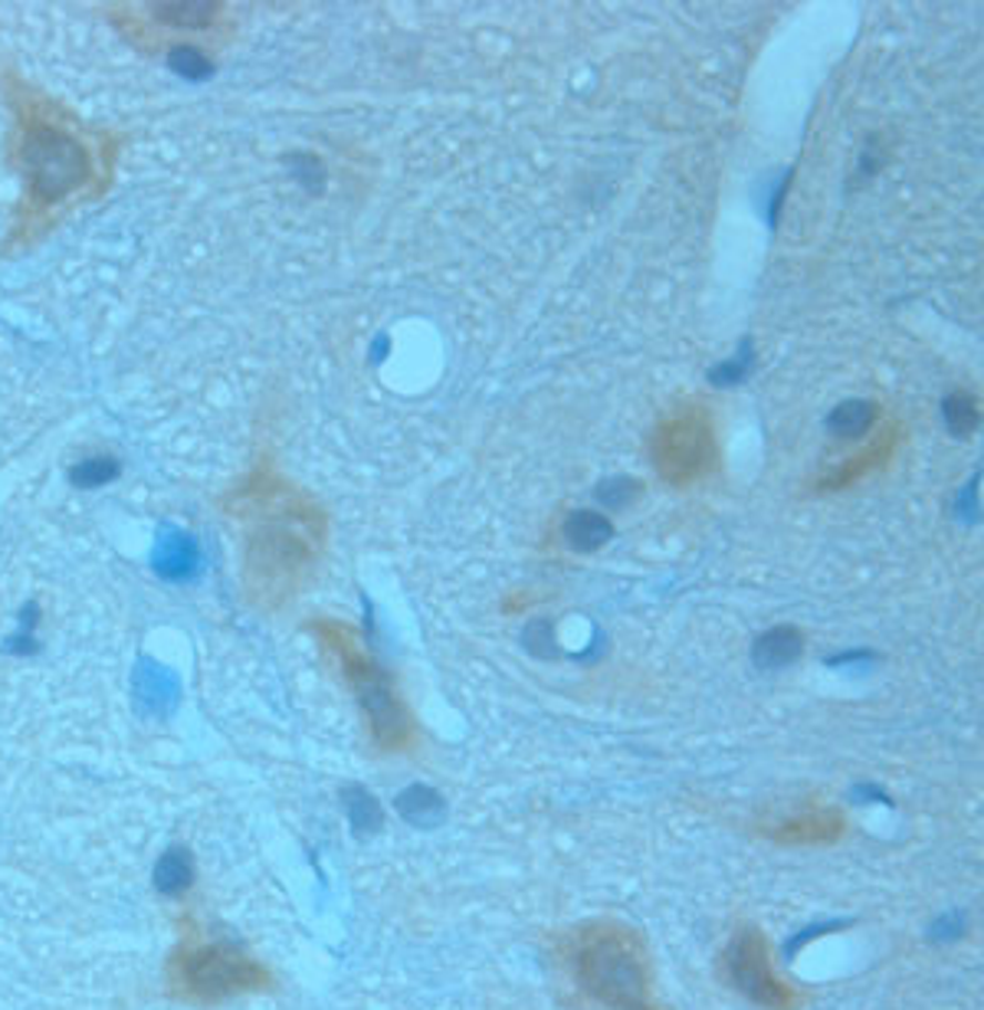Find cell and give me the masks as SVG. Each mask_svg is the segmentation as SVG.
Segmentation results:
<instances>
[{"label": "cell", "instance_id": "6da1fadb", "mask_svg": "<svg viewBox=\"0 0 984 1010\" xmlns=\"http://www.w3.org/2000/svg\"><path fill=\"white\" fill-rule=\"evenodd\" d=\"M13 115L10 162L23 181V217L13 240L33 243L66 207L102 190V152L80 118L46 95L13 92Z\"/></svg>", "mask_w": 984, "mask_h": 1010}, {"label": "cell", "instance_id": "7a4b0ae2", "mask_svg": "<svg viewBox=\"0 0 984 1010\" xmlns=\"http://www.w3.org/2000/svg\"><path fill=\"white\" fill-rule=\"evenodd\" d=\"M561 961L584 998L604 1010H660L646 941L618 918H594L564 935Z\"/></svg>", "mask_w": 984, "mask_h": 1010}, {"label": "cell", "instance_id": "3957f363", "mask_svg": "<svg viewBox=\"0 0 984 1010\" xmlns=\"http://www.w3.org/2000/svg\"><path fill=\"white\" fill-rule=\"evenodd\" d=\"M175 985L194 1001H227L237 995L263 991L269 985V971L227 941L190 945L175 958Z\"/></svg>", "mask_w": 984, "mask_h": 1010}, {"label": "cell", "instance_id": "277c9868", "mask_svg": "<svg viewBox=\"0 0 984 1010\" xmlns=\"http://www.w3.org/2000/svg\"><path fill=\"white\" fill-rule=\"evenodd\" d=\"M112 23L142 50H184L200 46L194 43L204 33H214L220 23L224 7L210 0H187V3H122L108 7Z\"/></svg>", "mask_w": 984, "mask_h": 1010}, {"label": "cell", "instance_id": "5b68a950", "mask_svg": "<svg viewBox=\"0 0 984 1010\" xmlns=\"http://www.w3.org/2000/svg\"><path fill=\"white\" fill-rule=\"evenodd\" d=\"M722 971L728 985L758 1008L798 1010L805 1004V995L778 975L771 961V945L758 925H742L732 935L728 948L722 951Z\"/></svg>", "mask_w": 984, "mask_h": 1010}, {"label": "cell", "instance_id": "8992f818", "mask_svg": "<svg viewBox=\"0 0 984 1010\" xmlns=\"http://www.w3.org/2000/svg\"><path fill=\"white\" fill-rule=\"evenodd\" d=\"M349 679L359 693V702L364 706V716L371 722L377 745L387 751L404 748L411 741V719L397 702L394 689L387 686V679L364 659H349Z\"/></svg>", "mask_w": 984, "mask_h": 1010}, {"label": "cell", "instance_id": "52a82bcc", "mask_svg": "<svg viewBox=\"0 0 984 1010\" xmlns=\"http://www.w3.org/2000/svg\"><path fill=\"white\" fill-rule=\"evenodd\" d=\"M762 833L781 846H827L847 833V818L837 808H810L778 824H765Z\"/></svg>", "mask_w": 984, "mask_h": 1010}, {"label": "cell", "instance_id": "ba28073f", "mask_svg": "<svg viewBox=\"0 0 984 1010\" xmlns=\"http://www.w3.org/2000/svg\"><path fill=\"white\" fill-rule=\"evenodd\" d=\"M132 693H135V702H138L142 712L168 716L178 706L180 683L168 666H162L155 659H145V663H138V669L132 676Z\"/></svg>", "mask_w": 984, "mask_h": 1010}, {"label": "cell", "instance_id": "9c48e42d", "mask_svg": "<svg viewBox=\"0 0 984 1010\" xmlns=\"http://www.w3.org/2000/svg\"><path fill=\"white\" fill-rule=\"evenodd\" d=\"M561 539L568 542V549L578 554H591V551L604 549L614 539V522L604 512L594 509H578L564 519L561 525Z\"/></svg>", "mask_w": 984, "mask_h": 1010}, {"label": "cell", "instance_id": "30bf717a", "mask_svg": "<svg viewBox=\"0 0 984 1010\" xmlns=\"http://www.w3.org/2000/svg\"><path fill=\"white\" fill-rule=\"evenodd\" d=\"M801 653H805V637H801L798 627H775V631L762 634L752 646V659L765 673L791 666Z\"/></svg>", "mask_w": 984, "mask_h": 1010}, {"label": "cell", "instance_id": "8fae6325", "mask_svg": "<svg viewBox=\"0 0 984 1010\" xmlns=\"http://www.w3.org/2000/svg\"><path fill=\"white\" fill-rule=\"evenodd\" d=\"M200 564V549L190 535L184 532H165L158 539V549H155V571L162 577H172V581H184L197 571Z\"/></svg>", "mask_w": 984, "mask_h": 1010}, {"label": "cell", "instance_id": "7c38bea8", "mask_svg": "<svg viewBox=\"0 0 984 1010\" xmlns=\"http://www.w3.org/2000/svg\"><path fill=\"white\" fill-rule=\"evenodd\" d=\"M873 420H877V404L863 397H850L827 414L824 427L837 440H860L873 427Z\"/></svg>", "mask_w": 984, "mask_h": 1010}, {"label": "cell", "instance_id": "4fadbf2b", "mask_svg": "<svg viewBox=\"0 0 984 1010\" xmlns=\"http://www.w3.org/2000/svg\"><path fill=\"white\" fill-rule=\"evenodd\" d=\"M190 883H194L190 853L180 850V846L168 850V853L158 860V866H155V886H158V893H165V896H180V893L190 889Z\"/></svg>", "mask_w": 984, "mask_h": 1010}, {"label": "cell", "instance_id": "5bb4252c", "mask_svg": "<svg viewBox=\"0 0 984 1010\" xmlns=\"http://www.w3.org/2000/svg\"><path fill=\"white\" fill-rule=\"evenodd\" d=\"M942 420H945V427H949V434L952 437H959V440H965L969 434H975V427H978V404H975V397L972 394H949L945 400H942Z\"/></svg>", "mask_w": 984, "mask_h": 1010}, {"label": "cell", "instance_id": "9a60e30c", "mask_svg": "<svg viewBox=\"0 0 984 1010\" xmlns=\"http://www.w3.org/2000/svg\"><path fill=\"white\" fill-rule=\"evenodd\" d=\"M640 496V482L630 479V476H611L598 486V502L608 509V512H621L626 509L633 499Z\"/></svg>", "mask_w": 984, "mask_h": 1010}, {"label": "cell", "instance_id": "2e32d148", "mask_svg": "<svg viewBox=\"0 0 984 1010\" xmlns=\"http://www.w3.org/2000/svg\"><path fill=\"white\" fill-rule=\"evenodd\" d=\"M748 371H752V342H742V352L713 367L709 377L716 381L718 387H732V384H742L748 377Z\"/></svg>", "mask_w": 984, "mask_h": 1010}, {"label": "cell", "instance_id": "e0dca14e", "mask_svg": "<svg viewBox=\"0 0 984 1010\" xmlns=\"http://www.w3.org/2000/svg\"><path fill=\"white\" fill-rule=\"evenodd\" d=\"M345 801H349L352 824L359 826V830H367V826L377 824V804H374L371 794H364V791H349Z\"/></svg>", "mask_w": 984, "mask_h": 1010}, {"label": "cell", "instance_id": "ac0fdd59", "mask_svg": "<svg viewBox=\"0 0 984 1010\" xmlns=\"http://www.w3.org/2000/svg\"><path fill=\"white\" fill-rule=\"evenodd\" d=\"M115 476V459H86L80 469H76V479L83 482V486H99V482H105V479H112Z\"/></svg>", "mask_w": 984, "mask_h": 1010}, {"label": "cell", "instance_id": "d6986e66", "mask_svg": "<svg viewBox=\"0 0 984 1010\" xmlns=\"http://www.w3.org/2000/svg\"><path fill=\"white\" fill-rule=\"evenodd\" d=\"M522 641L529 643L532 649H538V643L551 646V643H555V631H551V624H548V621H532V624L526 627Z\"/></svg>", "mask_w": 984, "mask_h": 1010}]
</instances>
